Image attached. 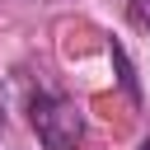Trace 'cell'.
Returning <instances> with one entry per match:
<instances>
[{
  "mask_svg": "<svg viewBox=\"0 0 150 150\" xmlns=\"http://www.w3.org/2000/svg\"><path fill=\"white\" fill-rule=\"evenodd\" d=\"M28 122H33V131H38V141L47 145V150H75L80 141H84V112H80V103L75 98H66V94H33L28 98Z\"/></svg>",
  "mask_w": 150,
  "mask_h": 150,
  "instance_id": "cell-1",
  "label": "cell"
},
{
  "mask_svg": "<svg viewBox=\"0 0 150 150\" xmlns=\"http://www.w3.org/2000/svg\"><path fill=\"white\" fill-rule=\"evenodd\" d=\"M127 19H131V28L150 33V0H127Z\"/></svg>",
  "mask_w": 150,
  "mask_h": 150,
  "instance_id": "cell-2",
  "label": "cell"
},
{
  "mask_svg": "<svg viewBox=\"0 0 150 150\" xmlns=\"http://www.w3.org/2000/svg\"><path fill=\"white\" fill-rule=\"evenodd\" d=\"M108 52H112V61H117V75H122V84H127V94H136V75H131V66H127V56H122V47L112 42Z\"/></svg>",
  "mask_w": 150,
  "mask_h": 150,
  "instance_id": "cell-3",
  "label": "cell"
},
{
  "mask_svg": "<svg viewBox=\"0 0 150 150\" xmlns=\"http://www.w3.org/2000/svg\"><path fill=\"white\" fill-rule=\"evenodd\" d=\"M0 127H5V98H0Z\"/></svg>",
  "mask_w": 150,
  "mask_h": 150,
  "instance_id": "cell-4",
  "label": "cell"
}]
</instances>
